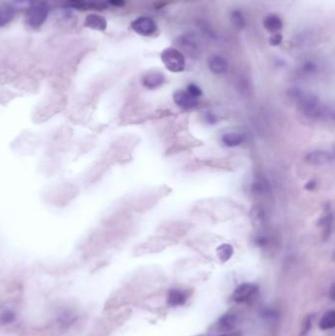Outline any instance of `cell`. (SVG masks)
Returning <instances> with one entry per match:
<instances>
[{"label":"cell","mask_w":335,"mask_h":336,"mask_svg":"<svg viewBox=\"0 0 335 336\" xmlns=\"http://www.w3.org/2000/svg\"><path fill=\"white\" fill-rule=\"evenodd\" d=\"M49 17V7L42 0H31L26 9V23L32 29H39Z\"/></svg>","instance_id":"cell-1"},{"label":"cell","mask_w":335,"mask_h":336,"mask_svg":"<svg viewBox=\"0 0 335 336\" xmlns=\"http://www.w3.org/2000/svg\"><path fill=\"white\" fill-rule=\"evenodd\" d=\"M160 59L165 68L173 73H179L185 70L186 59L184 54L175 47H167L160 54Z\"/></svg>","instance_id":"cell-2"},{"label":"cell","mask_w":335,"mask_h":336,"mask_svg":"<svg viewBox=\"0 0 335 336\" xmlns=\"http://www.w3.org/2000/svg\"><path fill=\"white\" fill-rule=\"evenodd\" d=\"M132 30L141 36H153L159 31V27L154 19L148 16L136 18L131 23Z\"/></svg>","instance_id":"cell-3"},{"label":"cell","mask_w":335,"mask_h":336,"mask_svg":"<svg viewBox=\"0 0 335 336\" xmlns=\"http://www.w3.org/2000/svg\"><path fill=\"white\" fill-rule=\"evenodd\" d=\"M256 292L257 287L255 285L250 283H244L236 288L232 295V298L237 303H244L249 301L256 294Z\"/></svg>","instance_id":"cell-4"},{"label":"cell","mask_w":335,"mask_h":336,"mask_svg":"<svg viewBox=\"0 0 335 336\" xmlns=\"http://www.w3.org/2000/svg\"><path fill=\"white\" fill-rule=\"evenodd\" d=\"M173 101L178 106L184 109L194 108L198 105V99L192 97L186 90H176L173 94Z\"/></svg>","instance_id":"cell-5"},{"label":"cell","mask_w":335,"mask_h":336,"mask_svg":"<svg viewBox=\"0 0 335 336\" xmlns=\"http://www.w3.org/2000/svg\"><path fill=\"white\" fill-rule=\"evenodd\" d=\"M84 27L94 31L105 32L107 29V20L102 15L90 13L86 16L84 20Z\"/></svg>","instance_id":"cell-6"},{"label":"cell","mask_w":335,"mask_h":336,"mask_svg":"<svg viewBox=\"0 0 335 336\" xmlns=\"http://www.w3.org/2000/svg\"><path fill=\"white\" fill-rule=\"evenodd\" d=\"M164 81H165L164 75L160 72L155 71V72H150L147 75H145V77L142 78V85L147 88L155 89L162 86Z\"/></svg>","instance_id":"cell-7"},{"label":"cell","mask_w":335,"mask_h":336,"mask_svg":"<svg viewBox=\"0 0 335 336\" xmlns=\"http://www.w3.org/2000/svg\"><path fill=\"white\" fill-rule=\"evenodd\" d=\"M306 160L313 165H324L332 161V156L328 152L315 151L306 157Z\"/></svg>","instance_id":"cell-8"},{"label":"cell","mask_w":335,"mask_h":336,"mask_svg":"<svg viewBox=\"0 0 335 336\" xmlns=\"http://www.w3.org/2000/svg\"><path fill=\"white\" fill-rule=\"evenodd\" d=\"M208 64L210 70L217 75L224 74L228 70V62L221 55H212V57H210Z\"/></svg>","instance_id":"cell-9"},{"label":"cell","mask_w":335,"mask_h":336,"mask_svg":"<svg viewBox=\"0 0 335 336\" xmlns=\"http://www.w3.org/2000/svg\"><path fill=\"white\" fill-rule=\"evenodd\" d=\"M264 27L267 32L276 34L283 29V21L278 15L269 14L264 19Z\"/></svg>","instance_id":"cell-10"},{"label":"cell","mask_w":335,"mask_h":336,"mask_svg":"<svg viewBox=\"0 0 335 336\" xmlns=\"http://www.w3.org/2000/svg\"><path fill=\"white\" fill-rule=\"evenodd\" d=\"M222 142L226 147L229 148H234V147H238L240 146L241 143L244 141L245 137L244 135L240 134V133H236V132H230L227 134H224L222 136Z\"/></svg>","instance_id":"cell-11"},{"label":"cell","mask_w":335,"mask_h":336,"mask_svg":"<svg viewBox=\"0 0 335 336\" xmlns=\"http://www.w3.org/2000/svg\"><path fill=\"white\" fill-rule=\"evenodd\" d=\"M16 14V9L12 5L0 7V28L12 22Z\"/></svg>","instance_id":"cell-12"},{"label":"cell","mask_w":335,"mask_h":336,"mask_svg":"<svg viewBox=\"0 0 335 336\" xmlns=\"http://www.w3.org/2000/svg\"><path fill=\"white\" fill-rule=\"evenodd\" d=\"M304 110L306 112V114L310 115V116H318L320 114V106L318 104V102L315 99H307L304 102L303 105Z\"/></svg>","instance_id":"cell-13"},{"label":"cell","mask_w":335,"mask_h":336,"mask_svg":"<svg viewBox=\"0 0 335 336\" xmlns=\"http://www.w3.org/2000/svg\"><path fill=\"white\" fill-rule=\"evenodd\" d=\"M230 20L235 29L242 31L246 27V19L240 10H234L230 15Z\"/></svg>","instance_id":"cell-14"},{"label":"cell","mask_w":335,"mask_h":336,"mask_svg":"<svg viewBox=\"0 0 335 336\" xmlns=\"http://www.w3.org/2000/svg\"><path fill=\"white\" fill-rule=\"evenodd\" d=\"M186 302L185 294L180 290H171L168 294V304L171 306H180Z\"/></svg>","instance_id":"cell-15"},{"label":"cell","mask_w":335,"mask_h":336,"mask_svg":"<svg viewBox=\"0 0 335 336\" xmlns=\"http://www.w3.org/2000/svg\"><path fill=\"white\" fill-rule=\"evenodd\" d=\"M319 326L323 330L333 328L335 326V312L329 311V312L325 313L324 316L320 319Z\"/></svg>","instance_id":"cell-16"},{"label":"cell","mask_w":335,"mask_h":336,"mask_svg":"<svg viewBox=\"0 0 335 336\" xmlns=\"http://www.w3.org/2000/svg\"><path fill=\"white\" fill-rule=\"evenodd\" d=\"M233 254V248L229 244H222L217 248V255L222 262L228 261Z\"/></svg>","instance_id":"cell-17"},{"label":"cell","mask_w":335,"mask_h":336,"mask_svg":"<svg viewBox=\"0 0 335 336\" xmlns=\"http://www.w3.org/2000/svg\"><path fill=\"white\" fill-rule=\"evenodd\" d=\"M236 320H237L236 316L229 314V315L223 316L221 318V319L219 320V324H220L221 328H223V329H231L232 327L235 326Z\"/></svg>","instance_id":"cell-18"},{"label":"cell","mask_w":335,"mask_h":336,"mask_svg":"<svg viewBox=\"0 0 335 336\" xmlns=\"http://www.w3.org/2000/svg\"><path fill=\"white\" fill-rule=\"evenodd\" d=\"M179 41L181 42V45L184 50L186 51H190V50H192V51H196L197 49V44H196V41L195 39L192 37V36H189V35H184L183 37H181L179 39Z\"/></svg>","instance_id":"cell-19"},{"label":"cell","mask_w":335,"mask_h":336,"mask_svg":"<svg viewBox=\"0 0 335 336\" xmlns=\"http://www.w3.org/2000/svg\"><path fill=\"white\" fill-rule=\"evenodd\" d=\"M15 313L10 309H4L0 313V323L8 324L15 319Z\"/></svg>","instance_id":"cell-20"},{"label":"cell","mask_w":335,"mask_h":336,"mask_svg":"<svg viewBox=\"0 0 335 336\" xmlns=\"http://www.w3.org/2000/svg\"><path fill=\"white\" fill-rule=\"evenodd\" d=\"M187 91L192 95V97L196 98V99H199L201 95L203 94V91L202 89L200 88L199 86H197L196 84H190L187 88Z\"/></svg>","instance_id":"cell-21"},{"label":"cell","mask_w":335,"mask_h":336,"mask_svg":"<svg viewBox=\"0 0 335 336\" xmlns=\"http://www.w3.org/2000/svg\"><path fill=\"white\" fill-rule=\"evenodd\" d=\"M282 40H283L282 35L279 34V33H276V34H273V35L269 37L268 42H269V44L272 45V46H278V45L281 44Z\"/></svg>","instance_id":"cell-22"},{"label":"cell","mask_w":335,"mask_h":336,"mask_svg":"<svg viewBox=\"0 0 335 336\" xmlns=\"http://www.w3.org/2000/svg\"><path fill=\"white\" fill-rule=\"evenodd\" d=\"M107 2L117 8H122L126 4V0H107Z\"/></svg>","instance_id":"cell-23"},{"label":"cell","mask_w":335,"mask_h":336,"mask_svg":"<svg viewBox=\"0 0 335 336\" xmlns=\"http://www.w3.org/2000/svg\"><path fill=\"white\" fill-rule=\"evenodd\" d=\"M206 120L210 123V124H215L217 119L215 117V115H213L212 113H208L206 116Z\"/></svg>","instance_id":"cell-24"},{"label":"cell","mask_w":335,"mask_h":336,"mask_svg":"<svg viewBox=\"0 0 335 336\" xmlns=\"http://www.w3.org/2000/svg\"><path fill=\"white\" fill-rule=\"evenodd\" d=\"M70 2H71V4H72V6H73L74 8H77V7L80 6L81 4L85 3V2H86V0H70Z\"/></svg>","instance_id":"cell-25"},{"label":"cell","mask_w":335,"mask_h":336,"mask_svg":"<svg viewBox=\"0 0 335 336\" xmlns=\"http://www.w3.org/2000/svg\"><path fill=\"white\" fill-rule=\"evenodd\" d=\"M315 186H316V182H315V181H310V182L308 183V185H306V189H308V190H313V189L315 188Z\"/></svg>","instance_id":"cell-26"}]
</instances>
